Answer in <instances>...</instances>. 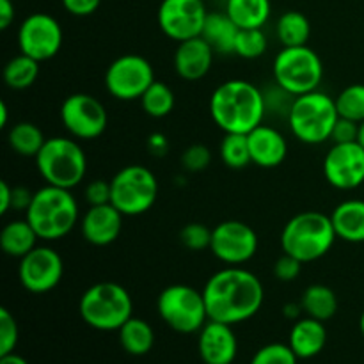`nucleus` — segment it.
<instances>
[{
	"mask_svg": "<svg viewBox=\"0 0 364 364\" xmlns=\"http://www.w3.org/2000/svg\"><path fill=\"white\" fill-rule=\"evenodd\" d=\"M201 291L208 318L228 326L251 320L265 301L259 277L242 267H226L215 272Z\"/></svg>",
	"mask_w": 364,
	"mask_h": 364,
	"instance_id": "1",
	"label": "nucleus"
},
{
	"mask_svg": "<svg viewBox=\"0 0 364 364\" xmlns=\"http://www.w3.org/2000/svg\"><path fill=\"white\" fill-rule=\"evenodd\" d=\"M7 112H9V109H7V103L2 102L0 103V127L2 128L7 127Z\"/></svg>",
	"mask_w": 364,
	"mask_h": 364,
	"instance_id": "50",
	"label": "nucleus"
},
{
	"mask_svg": "<svg viewBox=\"0 0 364 364\" xmlns=\"http://www.w3.org/2000/svg\"><path fill=\"white\" fill-rule=\"evenodd\" d=\"M38 233L27 219L9 220L0 231V247L11 258L21 259L38 245Z\"/></svg>",
	"mask_w": 364,
	"mask_h": 364,
	"instance_id": "24",
	"label": "nucleus"
},
{
	"mask_svg": "<svg viewBox=\"0 0 364 364\" xmlns=\"http://www.w3.org/2000/svg\"><path fill=\"white\" fill-rule=\"evenodd\" d=\"M267 114L265 95L249 80L223 82L210 98V116L224 134H251Z\"/></svg>",
	"mask_w": 364,
	"mask_h": 364,
	"instance_id": "2",
	"label": "nucleus"
},
{
	"mask_svg": "<svg viewBox=\"0 0 364 364\" xmlns=\"http://www.w3.org/2000/svg\"><path fill=\"white\" fill-rule=\"evenodd\" d=\"M274 82L294 96L316 91L323 78V63L308 45L283 46L272 64Z\"/></svg>",
	"mask_w": 364,
	"mask_h": 364,
	"instance_id": "8",
	"label": "nucleus"
},
{
	"mask_svg": "<svg viewBox=\"0 0 364 364\" xmlns=\"http://www.w3.org/2000/svg\"><path fill=\"white\" fill-rule=\"evenodd\" d=\"M148 149L151 151V155L155 156H164L167 153V149H169V142H167L166 135L162 134H151L148 139Z\"/></svg>",
	"mask_w": 364,
	"mask_h": 364,
	"instance_id": "45",
	"label": "nucleus"
},
{
	"mask_svg": "<svg viewBox=\"0 0 364 364\" xmlns=\"http://www.w3.org/2000/svg\"><path fill=\"white\" fill-rule=\"evenodd\" d=\"M78 313L89 327L110 333L119 331L134 316V301L123 284L100 281L82 294Z\"/></svg>",
	"mask_w": 364,
	"mask_h": 364,
	"instance_id": "5",
	"label": "nucleus"
},
{
	"mask_svg": "<svg viewBox=\"0 0 364 364\" xmlns=\"http://www.w3.org/2000/svg\"><path fill=\"white\" fill-rule=\"evenodd\" d=\"M215 57V50L212 48L205 38H192L187 41L178 43L174 52V71L180 78L187 82H198L210 73Z\"/></svg>",
	"mask_w": 364,
	"mask_h": 364,
	"instance_id": "20",
	"label": "nucleus"
},
{
	"mask_svg": "<svg viewBox=\"0 0 364 364\" xmlns=\"http://www.w3.org/2000/svg\"><path fill=\"white\" fill-rule=\"evenodd\" d=\"M210 251L228 267H242L258 252V235L242 220H223L212 230Z\"/></svg>",
	"mask_w": 364,
	"mask_h": 364,
	"instance_id": "14",
	"label": "nucleus"
},
{
	"mask_svg": "<svg viewBox=\"0 0 364 364\" xmlns=\"http://www.w3.org/2000/svg\"><path fill=\"white\" fill-rule=\"evenodd\" d=\"M0 364H28V361L21 355H18L16 352H11V354L0 355Z\"/></svg>",
	"mask_w": 364,
	"mask_h": 364,
	"instance_id": "49",
	"label": "nucleus"
},
{
	"mask_svg": "<svg viewBox=\"0 0 364 364\" xmlns=\"http://www.w3.org/2000/svg\"><path fill=\"white\" fill-rule=\"evenodd\" d=\"M359 331H361V334L364 336V311L361 313V318H359Z\"/></svg>",
	"mask_w": 364,
	"mask_h": 364,
	"instance_id": "52",
	"label": "nucleus"
},
{
	"mask_svg": "<svg viewBox=\"0 0 364 364\" xmlns=\"http://www.w3.org/2000/svg\"><path fill=\"white\" fill-rule=\"evenodd\" d=\"M288 345L299 359H311L318 355L327 345L326 322L304 316L295 320L291 326Z\"/></svg>",
	"mask_w": 364,
	"mask_h": 364,
	"instance_id": "22",
	"label": "nucleus"
},
{
	"mask_svg": "<svg viewBox=\"0 0 364 364\" xmlns=\"http://www.w3.org/2000/svg\"><path fill=\"white\" fill-rule=\"evenodd\" d=\"M84 194H85V201L89 203V206L107 205V203H110L112 187H110V181L107 180H92L91 183H87Z\"/></svg>",
	"mask_w": 364,
	"mask_h": 364,
	"instance_id": "41",
	"label": "nucleus"
},
{
	"mask_svg": "<svg viewBox=\"0 0 364 364\" xmlns=\"http://www.w3.org/2000/svg\"><path fill=\"white\" fill-rule=\"evenodd\" d=\"M36 167L48 185L60 188H75L84 181L87 173V159L71 137H50L36 156Z\"/></svg>",
	"mask_w": 364,
	"mask_h": 364,
	"instance_id": "7",
	"label": "nucleus"
},
{
	"mask_svg": "<svg viewBox=\"0 0 364 364\" xmlns=\"http://www.w3.org/2000/svg\"><path fill=\"white\" fill-rule=\"evenodd\" d=\"M247 141L252 164L258 167L274 169L287 160L288 142L284 135L274 127L262 123L251 134H247Z\"/></svg>",
	"mask_w": 364,
	"mask_h": 364,
	"instance_id": "21",
	"label": "nucleus"
},
{
	"mask_svg": "<svg viewBox=\"0 0 364 364\" xmlns=\"http://www.w3.org/2000/svg\"><path fill=\"white\" fill-rule=\"evenodd\" d=\"M25 219L36 230L39 240H60L80 223L78 203L70 188L46 183L34 192L31 206L25 212Z\"/></svg>",
	"mask_w": 364,
	"mask_h": 364,
	"instance_id": "3",
	"label": "nucleus"
},
{
	"mask_svg": "<svg viewBox=\"0 0 364 364\" xmlns=\"http://www.w3.org/2000/svg\"><path fill=\"white\" fill-rule=\"evenodd\" d=\"M60 123L68 134L77 141H95L109 124L105 105L87 92L70 95L60 105Z\"/></svg>",
	"mask_w": 364,
	"mask_h": 364,
	"instance_id": "12",
	"label": "nucleus"
},
{
	"mask_svg": "<svg viewBox=\"0 0 364 364\" xmlns=\"http://www.w3.org/2000/svg\"><path fill=\"white\" fill-rule=\"evenodd\" d=\"M119 343L130 355H146L155 345V331L146 320L132 316L119 331Z\"/></svg>",
	"mask_w": 364,
	"mask_h": 364,
	"instance_id": "28",
	"label": "nucleus"
},
{
	"mask_svg": "<svg viewBox=\"0 0 364 364\" xmlns=\"http://www.w3.org/2000/svg\"><path fill=\"white\" fill-rule=\"evenodd\" d=\"M155 80L151 63L139 53H123L114 59L105 71L107 92L119 102L141 100Z\"/></svg>",
	"mask_w": 364,
	"mask_h": 364,
	"instance_id": "11",
	"label": "nucleus"
},
{
	"mask_svg": "<svg viewBox=\"0 0 364 364\" xmlns=\"http://www.w3.org/2000/svg\"><path fill=\"white\" fill-rule=\"evenodd\" d=\"M340 117L363 123L364 121V84H350L334 98Z\"/></svg>",
	"mask_w": 364,
	"mask_h": 364,
	"instance_id": "34",
	"label": "nucleus"
},
{
	"mask_svg": "<svg viewBox=\"0 0 364 364\" xmlns=\"http://www.w3.org/2000/svg\"><path fill=\"white\" fill-rule=\"evenodd\" d=\"M2 77L9 89H14V91L28 89L39 77V60L32 59L25 53H18L13 59L7 60Z\"/></svg>",
	"mask_w": 364,
	"mask_h": 364,
	"instance_id": "31",
	"label": "nucleus"
},
{
	"mask_svg": "<svg viewBox=\"0 0 364 364\" xmlns=\"http://www.w3.org/2000/svg\"><path fill=\"white\" fill-rule=\"evenodd\" d=\"M181 166L188 173H203L212 164V151L205 144H191L181 153Z\"/></svg>",
	"mask_w": 364,
	"mask_h": 364,
	"instance_id": "39",
	"label": "nucleus"
},
{
	"mask_svg": "<svg viewBox=\"0 0 364 364\" xmlns=\"http://www.w3.org/2000/svg\"><path fill=\"white\" fill-rule=\"evenodd\" d=\"M156 311L167 327L180 334L199 333L210 320L203 291L180 283L160 291Z\"/></svg>",
	"mask_w": 364,
	"mask_h": 364,
	"instance_id": "9",
	"label": "nucleus"
},
{
	"mask_svg": "<svg viewBox=\"0 0 364 364\" xmlns=\"http://www.w3.org/2000/svg\"><path fill=\"white\" fill-rule=\"evenodd\" d=\"M238 32H240V28L228 16L226 11H223V13H208L201 38H205L212 45L215 53L228 55V53H235V43H237Z\"/></svg>",
	"mask_w": 364,
	"mask_h": 364,
	"instance_id": "25",
	"label": "nucleus"
},
{
	"mask_svg": "<svg viewBox=\"0 0 364 364\" xmlns=\"http://www.w3.org/2000/svg\"><path fill=\"white\" fill-rule=\"evenodd\" d=\"M63 7L73 16H89L96 13L102 0H60Z\"/></svg>",
	"mask_w": 364,
	"mask_h": 364,
	"instance_id": "43",
	"label": "nucleus"
},
{
	"mask_svg": "<svg viewBox=\"0 0 364 364\" xmlns=\"http://www.w3.org/2000/svg\"><path fill=\"white\" fill-rule=\"evenodd\" d=\"M331 215L308 210L291 217L281 231L283 252L297 258L301 263H311L323 258L336 240Z\"/></svg>",
	"mask_w": 364,
	"mask_h": 364,
	"instance_id": "4",
	"label": "nucleus"
},
{
	"mask_svg": "<svg viewBox=\"0 0 364 364\" xmlns=\"http://www.w3.org/2000/svg\"><path fill=\"white\" fill-rule=\"evenodd\" d=\"M358 142L364 148V121L359 123V134H358Z\"/></svg>",
	"mask_w": 364,
	"mask_h": 364,
	"instance_id": "51",
	"label": "nucleus"
},
{
	"mask_svg": "<svg viewBox=\"0 0 364 364\" xmlns=\"http://www.w3.org/2000/svg\"><path fill=\"white\" fill-rule=\"evenodd\" d=\"M208 11L203 0H162L156 11L160 31L173 41L199 38Z\"/></svg>",
	"mask_w": 364,
	"mask_h": 364,
	"instance_id": "15",
	"label": "nucleus"
},
{
	"mask_svg": "<svg viewBox=\"0 0 364 364\" xmlns=\"http://www.w3.org/2000/svg\"><path fill=\"white\" fill-rule=\"evenodd\" d=\"M226 14L238 28H263L272 14L270 0H228Z\"/></svg>",
	"mask_w": 364,
	"mask_h": 364,
	"instance_id": "26",
	"label": "nucleus"
},
{
	"mask_svg": "<svg viewBox=\"0 0 364 364\" xmlns=\"http://www.w3.org/2000/svg\"><path fill=\"white\" fill-rule=\"evenodd\" d=\"M64 274V262L50 245H36L20 259L18 279L27 291L43 295L59 287Z\"/></svg>",
	"mask_w": 364,
	"mask_h": 364,
	"instance_id": "16",
	"label": "nucleus"
},
{
	"mask_svg": "<svg viewBox=\"0 0 364 364\" xmlns=\"http://www.w3.org/2000/svg\"><path fill=\"white\" fill-rule=\"evenodd\" d=\"M180 242L191 251H205L212 244V230L201 223H188L181 228Z\"/></svg>",
	"mask_w": 364,
	"mask_h": 364,
	"instance_id": "37",
	"label": "nucleus"
},
{
	"mask_svg": "<svg viewBox=\"0 0 364 364\" xmlns=\"http://www.w3.org/2000/svg\"><path fill=\"white\" fill-rule=\"evenodd\" d=\"M32 198H34V192L28 191L27 187H13V210L27 212Z\"/></svg>",
	"mask_w": 364,
	"mask_h": 364,
	"instance_id": "44",
	"label": "nucleus"
},
{
	"mask_svg": "<svg viewBox=\"0 0 364 364\" xmlns=\"http://www.w3.org/2000/svg\"><path fill=\"white\" fill-rule=\"evenodd\" d=\"M174 91L162 80H155L141 98L142 110L148 114L149 117H155V119H162V117L169 116L174 110Z\"/></svg>",
	"mask_w": 364,
	"mask_h": 364,
	"instance_id": "32",
	"label": "nucleus"
},
{
	"mask_svg": "<svg viewBox=\"0 0 364 364\" xmlns=\"http://www.w3.org/2000/svg\"><path fill=\"white\" fill-rule=\"evenodd\" d=\"M276 36L283 46L308 45L311 38V23L301 11H287L277 20Z\"/></svg>",
	"mask_w": 364,
	"mask_h": 364,
	"instance_id": "30",
	"label": "nucleus"
},
{
	"mask_svg": "<svg viewBox=\"0 0 364 364\" xmlns=\"http://www.w3.org/2000/svg\"><path fill=\"white\" fill-rule=\"evenodd\" d=\"M233 326L208 320L198 338L199 358L205 364H233L237 359L238 341L235 336Z\"/></svg>",
	"mask_w": 364,
	"mask_h": 364,
	"instance_id": "19",
	"label": "nucleus"
},
{
	"mask_svg": "<svg viewBox=\"0 0 364 364\" xmlns=\"http://www.w3.org/2000/svg\"><path fill=\"white\" fill-rule=\"evenodd\" d=\"M336 237L348 244H364V201L347 199L331 213Z\"/></svg>",
	"mask_w": 364,
	"mask_h": 364,
	"instance_id": "23",
	"label": "nucleus"
},
{
	"mask_svg": "<svg viewBox=\"0 0 364 364\" xmlns=\"http://www.w3.org/2000/svg\"><path fill=\"white\" fill-rule=\"evenodd\" d=\"M123 213L112 203L89 206L78 223L82 237L95 247H107L119 238L123 230Z\"/></svg>",
	"mask_w": 364,
	"mask_h": 364,
	"instance_id": "18",
	"label": "nucleus"
},
{
	"mask_svg": "<svg viewBox=\"0 0 364 364\" xmlns=\"http://www.w3.org/2000/svg\"><path fill=\"white\" fill-rule=\"evenodd\" d=\"M299 358L291 350L290 345L284 343H269L263 345L249 364H297Z\"/></svg>",
	"mask_w": 364,
	"mask_h": 364,
	"instance_id": "36",
	"label": "nucleus"
},
{
	"mask_svg": "<svg viewBox=\"0 0 364 364\" xmlns=\"http://www.w3.org/2000/svg\"><path fill=\"white\" fill-rule=\"evenodd\" d=\"M18 338H20V331H18L16 318L11 315L9 309L2 308L0 309V355L14 352Z\"/></svg>",
	"mask_w": 364,
	"mask_h": 364,
	"instance_id": "38",
	"label": "nucleus"
},
{
	"mask_svg": "<svg viewBox=\"0 0 364 364\" xmlns=\"http://www.w3.org/2000/svg\"><path fill=\"white\" fill-rule=\"evenodd\" d=\"M302 265H304V263L299 262L297 258L283 252V256H281L276 262V265H274V276H276V279L281 281V283H291V281H295L301 276Z\"/></svg>",
	"mask_w": 364,
	"mask_h": 364,
	"instance_id": "40",
	"label": "nucleus"
},
{
	"mask_svg": "<svg viewBox=\"0 0 364 364\" xmlns=\"http://www.w3.org/2000/svg\"><path fill=\"white\" fill-rule=\"evenodd\" d=\"M219 156L224 166L230 167V169H245L249 164H252L247 135L224 134V139L219 146Z\"/></svg>",
	"mask_w": 364,
	"mask_h": 364,
	"instance_id": "33",
	"label": "nucleus"
},
{
	"mask_svg": "<svg viewBox=\"0 0 364 364\" xmlns=\"http://www.w3.org/2000/svg\"><path fill=\"white\" fill-rule=\"evenodd\" d=\"M301 313H304L302 311L301 302H288V304L283 306V315L287 316V318L294 320V322L301 318Z\"/></svg>",
	"mask_w": 364,
	"mask_h": 364,
	"instance_id": "48",
	"label": "nucleus"
},
{
	"mask_svg": "<svg viewBox=\"0 0 364 364\" xmlns=\"http://www.w3.org/2000/svg\"><path fill=\"white\" fill-rule=\"evenodd\" d=\"M110 203L124 217H137L149 212L159 198V180L148 167L134 164L117 171L110 180Z\"/></svg>",
	"mask_w": 364,
	"mask_h": 364,
	"instance_id": "10",
	"label": "nucleus"
},
{
	"mask_svg": "<svg viewBox=\"0 0 364 364\" xmlns=\"http://www.w3.org/2000/svg\"><path fill=\"white\" fill-rule=\"evenodd\" d=\"M9 210H13V187L6 180L0 181V213L6 215Z\"/></svg>",
	"mask_w": 364,
	"mask_h": 364,
	"instance_id": "46",
	"label": "nucleus"
},
{
	"mask_svg": "<svg viewBox=\"0 0 364 364\" xmlns=\"http://www.w3.org/2000/svg\"><path fill=\"white\" fill-rule=\"evenodd\" d=\"M301 306L306 316L327 322L336 315L338 297L333 288L326 287V284H311L302 294Z\"/></svg>",
	"mask_w": 364,
	"mask_h": 364,
	"instance_id": "27",
	"label": "nucleus"
},
{
	"mask_svg": "<svg viewBox=\"0 0 364 364\" xmlns=\"http://www.w3.org/2000/svg\"><path fill=\"white\" fill-rule=\"evenodd\" d=\"M7 142L16 155L25 156V159H36L46 142V137L38 124L31 123V121H20L9 128Z\"/></svg>",
	"mask_w": 364,
	"mask_h": 364,
	"instance_id": "29",
	"label": "nucleus"
},
{
	"mask_svg": "<svg viewBox=\"0 0 364 364\" xmlns=\"http://www.w3.org/2000/svg\"><path fill=\"white\" fill-rule=\"evenodd\" d=\"M14 4L11 0H0V28L6 31L14 21Z\"/></svg>",
	"mask_w": 364,
	"mask_h": 364,
	"instance_id": "47",
	"label": "nucleus"
},
{
	"mask_svg": "<svg viewBox=\"0 0 364 364\" xmlns=\"http://www.w3.org/2000/svg\"><path fill=\"white\" fill-rule=\"evenodd\" d=\"M338 117L340 114L334 98L316 89L308 95L295 96L287 119L291 134L299 141L316 146L331 141Z\"/></svg>",
	"mask_w": 364,
	"mask_h": 364,
	"instance_id": "6",
	"label": "nucleus"
},
{
	"mask_svg": "<svg viewBox=\"0 0 364 364\" xmlns=\"http://www.w3.org/2000/svg\"><path fill=\"white\" fill-rule=\"evenodd\" d=\"M64 34L63 27L48 13H32L18 27V48L20 53L45 63L60 52Z\"/></svg>",
	"mask_w": 364,
	"mask_h": 364,
	"instance_id": "13",
	"label": "nucleus"
},
{
	"mask_svg": "<svg viewBox=\"0 0 364 364\" xmlns=\"http://www.w3.org/2000/svg\"><path fill=\"white\" fill-rule=\"evenodd\" d=\"M323 176L338 191H354L364 183V148L355 142L333 144L323 159Z\"/></svg>",
	"mask_w": 364,
	"mask_h": 364,
	"instance_id": "17",
	"label": "nucleus"
},
{
	"mask_svg": "<svg viewBox=\"0 0 364 364\" xmlns=\"http://www.w3.org/2000/svg\"><path fill=\"white\" fill-rule=\"evenodd\" d=\"M359 134V123L350 119H345V117H338L336 124L333 128V134H331V141L333 144H343V142H355L358 141Z\"/></svg>",
	"mask_w": 364,
	"mask_h": 364,
	"instance_id": "42",
	"label": "nucleus"
},
{
	"mask_svg": "<svg viewBox=\"0 0 364 364\" xmlns=\"http://www.w3.org/2000/svg\"><path fill=\"white\" fill-rule=\"evenodd\" d=\"M267 36L263 28H240L235 43V55L242 59H258L267 52Z\"/></svg>",
	"mask_w": 364,
	"mask_h": 364,
	"instance_id": "35",
	"label": "nucleus"
}]
</instances>
